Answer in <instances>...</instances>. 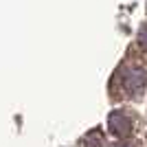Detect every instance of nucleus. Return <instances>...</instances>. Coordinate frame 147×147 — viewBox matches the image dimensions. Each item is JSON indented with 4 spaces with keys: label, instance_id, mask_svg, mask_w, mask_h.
I'll use <instances>...</instances> for the list:
<instances>
[{
    "label": "nucleus",
    "instance_id": "obj_2",
    "mask_svg": "<svg viewBox=\"0 0 147 147\" xmlns=\"http://www.w3.org/2000/svg\"><path fill=\"white\" fill-rule=\"evenodd\" d=\"M110 129H112V134H117L119 138H125V136L132 132V121H129L125 114H112L110 117Z\"/></svg>",
    "mask_w": 147,
    "mask_h": 147
},
{
    "label": "nucleus",
    "instance_id": "obj_1",
    "mask_svg": "<svg viewBox=\"0 0 147 147\" xmlns=\"http://www.w3.org/2000/svg\"><path fill=\"white\" fill-rule=\"evenodd\" d=\"M147 84V73L143 68L134 66V68H123L121 73L117 75V86L119 92L125 94V97H136L141 94L143 88Z\"/></svg>",
    "mask_w": 147,
    "mask_h": 147
},
{
    "label": "nucleus",
    "instance_id": "obj_3",
    "mask_svg": "<svg viewBox=\"0 0 147 147\" xmlns=\"http://www.w3.org/2000/svg\"><path fill=\"white\" fill-rule=\"evenodd\" d=\"M138 44H141L143 49L147 51V24H145V26L141 29V35H138Z\"/></svg>",
    "mask_w": 147,
    "mask_h": 147
},
{
    "label": "nucleus",
    "instance_id": "obj_4",
    "mask_svg": "<svg viewBox=\"0 0 147 147\" xmlns=\"http://www.w3.org/2000/svg\"><path fill=\"white\" fill-rule=\"evenodd\" d=\"M112 147H134V145H129V143H125V141H121V143H114Z\"/></svg>",
    "mask_w": 147,
    "mask_h": 147
}]
</instances>
